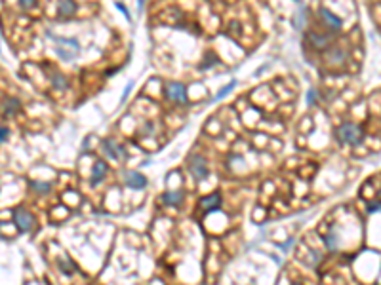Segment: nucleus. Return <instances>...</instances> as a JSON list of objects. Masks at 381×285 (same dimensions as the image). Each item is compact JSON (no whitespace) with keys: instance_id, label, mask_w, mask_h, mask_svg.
Segmentation results:
<instances>
[{"instance_id":"7ed1b4c3","label":"nucleus","mask_w":381,"mask_h":285,"mask_svg":"<svg viewBox=\"0 0 381 285\" xmlns=\"http://www.w3.org/2000/svg\"><path fill=\"white\" fill-rule=\"evenodd\" d=\"M189 171L193 173V177L197 179V181H204L206 177H208V166H206V160L202 158L200 154H193L191 158H189Z\"/></svg>"},{"instance_id":"1a4fd4ad","label":"nucleus","mask_w":381,"mask_h":285,"mask_svg":"<svg viewBox=\"0 0 381 285\" xmlns=\"http://www.w3.org/2000/svg\"><path fill=\"white\" fill-rule=\"evenodd\" d=\"M200 207L204 211H216L221 207V194L219 192H214L210 196H206L204 200H200Z\"/></svg>"},{"instance_id":"f3484780","label":"nucleus","mask_w":381,"mask_h":285,"mask_svg":"<svg viewBox=\"0 0 381 285\" xmlns=\"http://www.w3.org/2000/svg\"><path fill=\"white\" fill-rule=\"evenodd\" d=\"M31 186H33L35 190L42 192V194L50 192V188H52V184H50V183H38V181H33V183H31Z\"/></svg>"},{"instance_id":"a211bd4d","label":"nucleus","mask_w":381,"mask_h":285,"mask_svg":"<svg viewBox=\"0 0 381 285\" xmlns=\"http://www.w3.org/2000/svg\"><path fill=\"white\" fill-rule=\"evenodd\" d=\"M235 86H236V82H235V80H233V82H229V84H227V86H225V88L221 89V91H219L218 95H216V101H219V99L227 97V95H229V93L233 91V88H235Z\"/></svg>"},{"instance_id":"4468645a","label":"nucleus","mask_w":381,"mask_h":285,"mask_svg":"<svg viewBox=\"0 0 381 285\" xmlns=\"http://www.w3.org/2000/svg\"><path fill=\"white\" fill-rule=\"evenodd\" d=\"M21 109V101L19 99H6L4 101V105H2V110H4V114L6 116H12V114H16V112H19Z\"/></svg>"},{"instance_id":"20e7f679","label":"nucleus","mask_w":381,"mask_h":285,"mask_svg":"<svg viewBox=\"0 0 381 285\" xmlns=\"http://www.w3.org/2000/svg\"><path fill=\"white\" fill-rule=\"evenodd\" d=\"M14 222H16V226H18L19 232H29V230L33 228V224H35V217H33L27 209L18 207V209L14 211Z\"/></svg>"},{"instance_id":"dca6fc26","label":"nucleus","mask_w":381,"mask_h":285,"mask_svg":"<svg viewBox=\"0 0 381 285\" xmlns=\"http://www.w3.org/2000/svg\"><path fill=\"white\" fill-rule=\"evenodd\" d=\"M57 264H59V268H61L63 274H73L74 272V264L71 263V261H67V259H59Z\"/></svg>"},{"instance_id":"5701e85b","label":"nucleus","mask_w":381,"mask_h":285,"mask_svg":"<svg viewBox=\"0 0 381 285\" xmlns=\"http://www.w3.org/2000/svg\"><path fill=\"white\" fill-rule=\"evenodd\" d=\"M307 97H309V105H313V103H314V97H316L314 89H311V91H309V95H307Z\"/></svg>"},{"instance_id":"f8f14e48","label":"nucleus","mask_w":381,"mask_h":285,"mask_svg":"<svg viewBox=\"0 0 381 285\" xmlns=\"http://www.w3.org/2000/svg\"><path fill=\"white\" fill-rule=\"evenodd\" d=\"M307 40H309V44L316 48V50H324V48H328V36H324V34H318V33H309L307 34Z\"/></svg>"},{"instance_id":"4be33fe9","label":"nucleus","mask_w":381,"mask_h":285,"mask_svg":"<svg viewBox=\"0 0 381 285\" xmlns=\"http://www.w3.org/2000/svg\"><path fill=\"white\" fill-rule=\"evenodd\" d=\"M116 8H118V10H120V12H122V14H124V16H126V17H128V19H130V14H128V12H126V8H124V6H122V4H120V2H118V4H116Z\"/></svg>"},{"instance_id":"0eeeda50","label":"nucleus","mask_w":381,"mask_h":285,"mask_svg":"<svg viewBox=\"0 0 381 285\" xmlns=\"http://www.w3.org/2000/svg\"><path fill=\"white\" fill-rule=\"evenodd\" d=\"M103 152L107 154L109 158L112 160H120V158H124L126 152H124V147H120L116 141H112V139H105L103 141Z\"/></svg>"},{"instance_id":"423d86ee","label":"nucleus","mask_w":381,"mask_h":285,"mask_svg":"<svg viewBox=\"0 0 381 285\" xmlns=\"http://www.w3.org/2000/svg\"><path fill=\"white\" fill-rule=\"evenodd\" d=\"M318 17L322 19V23L326 25V29H330V31H334L337 33L339 29H341V19L334 16L330 10H326V8H322V10H318Z\"/></svg>"},{"instance_id":"b1692460","label":"nucleus","mask_w":381,"mask_h":285,"mask_svg":"<svg viewBox=\"0 0 381 285\" xmlns=\"http://www.w3.org/2000/svg\"><path fill=\"white\" fill-rule=\"evenodd\" d=\"M381 209V203H372L370 205V211H380Z\"/></svg>"},{"instance_id":"2eb2a0df","label":"nucleus","mask_w":381,"mask_h":285,"mask_svg":"<svg viewBox=\"0 0 381 285\" xmlns=\"http://www.w3.org/2000/svg\"><path fill=\"white\" fill-rule=\"evenodd\" d=\"M52 84H54L57 89H65L69 86L67 78H65L63 74H59V72H54V74H52Z\"/></svg>"},{"instance_id":"f03ea898","label":"nucleus","mask_w":381,"mask_h":285,"mask_svg":"<svg viewBox=\"0 0 381 285\" xmlns=\"http://www.w3.org/2000/svg\"><path fill=\"white\" fill-rule=\"evenodd\" d=\"M337 141L343 143V145H360L364 141V132L360 130L357 124H351V122H345L337 128Z\"/></svg>"},{"instance_id":"6e6552de","label":"nucleus","mask_w":381,"mask_h":285,"mask_svg":"<svg viewBox=\"0 0 381 285\" xmlns=\"http://www.w3.org/2000/svg\"><path fill=\"white\" fill-rule=\"evenodd\" d=\"M124 183L130 188H137V190L147 186V179H145V175H141L139 171H128V173H124Z\"/></svg>"},{"instance_id":"412c9836","label":"nucleus","mask_w":381,"mask_h":285,"mask_svg":"<svg viewBox=\"0 0 381 285\" xmlns=\"http://www.w3.org/2000/svg\"><path fill=\"white\" fill-rule=\"evenodd\" d=\"M8 139V130L6 128H0V143H4Z\"/></svg>"},{"instance_id":"f257e3e1","label":"nucleus","mask_w":381,"mask_h":285,"mask_svg":"<svg viewBox=\"0 0 381 285\" xmlns=\"http://www.w3.org/2000/svg\"><path fill=\"white\" fill-rule=\"evenodd\" d=\"M48 36L55 42V53L63 59V61H73L74 57H76V53H78V50H80V46L76 40H69V38H61V36H54L50 31H48Z\"/></svg>"},{"instance_id":"9b49d317","label":"nucleus","mask_w":381,"mask_h":285,"mask_svg":"<svg viewBox=\"0 0 381 285\" xmlns=\"http://www.w3.org/2000/svg\"><path fill=\"white\" fill-rule=\"evenodd\" d=\"M107 175V164L105 162H95L93 164V169H91V184H97V183H101L103 179Z\"/></svg>"},{"instance_id":"9d476101","label":"nucleus","mask_w":381,"mask_h":285,"mask_svg":"<svg viewBox=\"0 0 381 285\" xmlns=\"http://www.w3.org/2000/svg\"><path fill=\"white\" fill-rule=\"evenodd\" d=\"M57 14L61 19H67V17H73L76 14V4L74 0H59L57 4Z\"/></svg>"},{"instance_id":"6ab92c4d","label":"nucleus","mask_w":381,"mask_h":285,"mask_svg":"<svg viewBox=\"0 0 381 285\" xmlns=\"http://www.w3.org/2000/svg\"><path fill=\"white\" fill-rule=\"evenodd\" d=\"M326 245H328V249H336V247H337L336 234H330V236H326Z\"/></svg>"},{"instance_id":"aec40b11","label":"nucleus","mask_w":381,"mask_h":285,"mask_svg":"<svg viewBox=\"0 0 381 285\" xmlns=\"http://www.w3.org/2000/svg\"><path fill=\"white\" fill-rule=\"evenodd\" d=\"M19 4H21L23 10H31L36 6V0H19Z\"/></svg>"},{"instance_id":"ddd939ff","label":"nucleus","mask_w":381,"mask_h":285,"mask_svg":"<svg viewBox=\"0 0 381 285\" xmlns=\"http://www.w3.org/2000/svg\"><path fill=\"white\" fill-rule=\"evenodd\" d=\"M162 201H164L166 205H172V207H176V205H181V201H183V194H181L180 190L164 192V194H162Z\"/></svg>"},{"instance_id":"39448f33","label":"nucleus","mask_w":381,"mask_h":285,"mask_svg":"<svg viewBox=\"0 0 381 285\" xmlns=\"http://www.w3.org/2000/svg\"><path fill=\"white\" fill-rule=\"evenodd\" d=\"M166 97L174 103H180V105H185L187 103V89L183 84L180 82H170L166 86Z\"/></svg>"}]
</instances>
